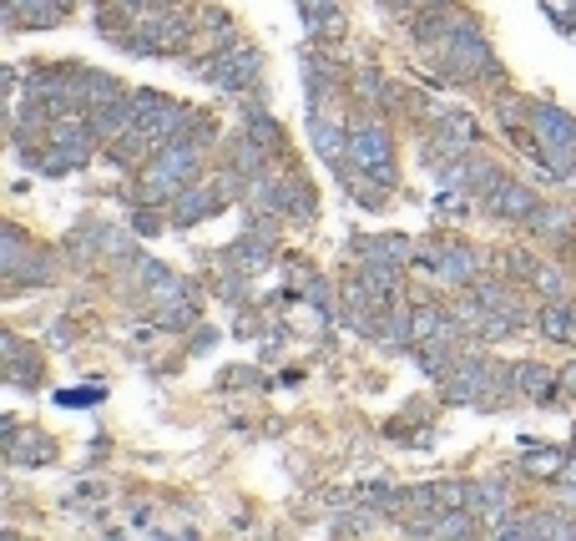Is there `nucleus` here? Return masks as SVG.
I'll use <instances>...</instances> for the list:
<instances>
[{"label":"nucleus","instance_id":"nucleus-1","mask_svg":"<svg viewBox=\"0 0 576 541\" xmlns=\"http://www.w3.org/2000/svg\"><path fill=\"white\" fill-rule=\"evenodd\" d=\"M6 445H11L15 460H51V441H46V435H21L11 425V431H6Z\"/></svg>","mask_w":576,"mask_h":541},{"label":"nucleus","instance_id":"nucleus-2","mask_svg":"<svg viewBox=\"0 0 576 541\" xmlns=\"http://www.w3.org/2000/svg\"><path fill=\"white\" fill-rule=\"evenodd\" d=\"M516 385L526 390V395L546 400L552 395V370H541V364H516Z\"/></svg>","mask_w":576,"mask_h":541},{"label":"nucleus","instance_id":"nucleus-3","mask_svg":"<svg viewBox=\"0 0 576 541\" xmlns=\"http://www.w3.org/2000/svg\"><path fill=\"white\" fill-rule=\"evenodd\" d=\"M303 15H309V25L319 31V25H339V15H334V0H303Z\"/></svg>","mask_w":576,"mask_h":541},{"label":"nucleus","instance_id":"nucleus-4","mask_svg":"<svg viewBox=\"0 0 576 541\" xmlns=\"http://www.w3.org/2000/svg\"><path fill=\"white\" fill-rule=\"evenodd\" d=\"M198 213H213V193H207V188H203V193H188V198H182V223H192V218H198Z\"/></svg>","mask_w":576,"mask_h":541}]
</instances>
